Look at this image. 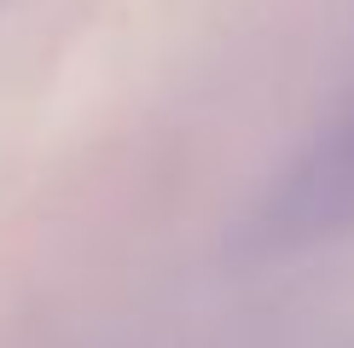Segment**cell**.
I'll list each match as a JSON object with an SVG mask.
<instances>
[{
	"instance_id": "obj_1",
	"label": "cell",
	"mask_w": 354,
	"mask_h": 348,
	"mask_svg": "<svg viewBox=\"0 0 354 348\" xmlns=\"http://www.w3.org/2000/svg\"><path fill=\"white\" fill-rule=\"evenodd\" d=\"M337 232H354V122L331 128L273 180L250 215V250H302Z\"/></svg>"
}]
</instances>
